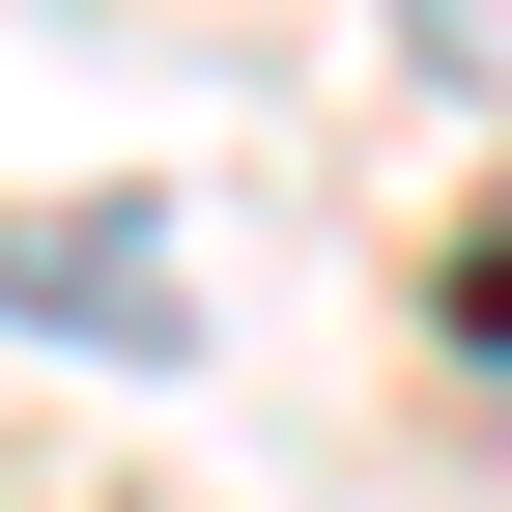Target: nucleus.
Wrapping results in <instances>:
<instances>
[{
    "label": "nucleus",
    "instance_id": "1",
    "mask_svg": "<svg viewBox=\"0 0 512 512\" xmlns=\"http://www.w3.org/2000/svg\"><path fill=\"white\" fill-rule=\"evenodd\" d=\"M399 57L427 86H512V0H399Z\"/></svg>",
    "mask_w": 512,
    "mask_h": 512
},
{
    "label": "nucleus",
    "instance_id": "2",
    "mask_svg": "<svg viewBox=\"0 0 512 512\" xmlns=\"http://www.w3.org/2000/svg\"><path fill=\"white\" fill-rule=\"evenodd\" d=\"M456 342H484V370H512V228H456Z\"/></svg>",
    "mask_w": 512,
    "mask_h": 512
}]
</instances>
